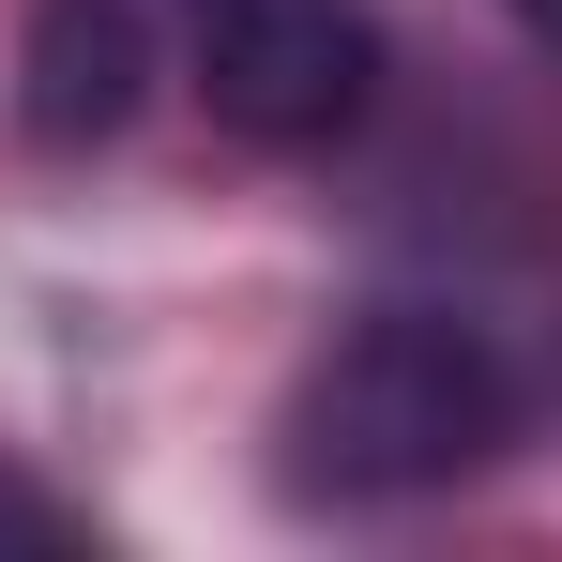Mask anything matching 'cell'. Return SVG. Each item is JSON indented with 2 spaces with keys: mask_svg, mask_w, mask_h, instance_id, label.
Here are the masks:
<instances>
[{
  "mask_svg": "<svg viewBox=\"0 0 562 562\" xmlns=\"http://www.w3.org/2000/svg\"><path fill=\"white\" fill-rule=\"evenodd\" d=\"M517 441V366L457 304H366L319 366L289 380V486L319 502H411Z\"/></svg>",
  "mask_w": 562,
  "mask_h": 562,
  "instance_id": "1",
  "label": "cell"
},
{
  "mask_svg": "<svg viewBox=\"0 0 562 562\" xmlns=\"http://www.w3.org/2000/svg\"><path fill=\"white\" fill-rule=\"evenodd\" d=\"M183 46H198L213 122L259 137V153H335V137L380 106L366 0H183Z\"/></svg>",
  "mask_w": 562,
  "mask_h": 562,
  "instance_id": "2",
  "label": "cell"
},
{
  "mask_svg": "<svg viewBox=\"0 0 562 562\" xmlns=\"http://www.w3.org/2000/svg\"><path fill=\"white\" fill-rule=\"evenodd\" d=\"M137 92H153V31H137V0H46V15H31V46H15V106H31L46 153L122 137Z\"/></svg>",
  "mask_w": 562,
  "mask_h": 562,
  "instance_id": "3",
  "label": "cell"
},
{
  "mask_svg": "<svg viewBox=\"0 0 562 562\" xmlns=\"http://www.w3.org/2000/svg\"><path fill=\"white\" fill-rule=\"evenodd\" d=\"M0 532H31V548H61V502H31V486H0Z\"/></svg>",
  "mask_w": 562,
  "mask_h": 562,
  "instance_id": "4",
  "label": "cell"
},
{
  "mask_svg": "<svg viewBox=\"0 0 562 562\" xmlns=\"http://www.w3.org/2000/svg\"><path fill=\"white\" fill-rule=\"evenodd\" d=\"M517 31H532V46H562V0H517Z\"/></svg>",
  "mask_w": 562,
  "mask_h": 562,
  "instance_id": "5",
  "label": "cell"
}]
</instances>
